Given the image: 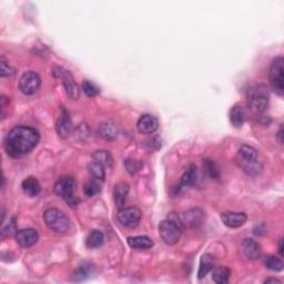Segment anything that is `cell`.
Masks as SVG:
<instances>
[{
	"instance_id": "39",
	"label": "cell",
	"mask_w": 284,
	"mask_h": 284,
	"mask_svg": "<svg viewBox=\"0 0 284 284\" xmlns=\"http://www.w3.org/2000/svg\"><path fill=\"white\" fill-rule=\"evenodd\" d=\"M264 283H281V281L277 280V279H267V280H264Z\"/></svg>"
},
{
	"instance_id": "2",
	"label": "cell",
	"mask_w": 284,
	"mask_h": 284,
	"mask_svg": "<svg viewBox=\"0 0 284 284\" xmlns=\"http://www.w3.org/2000/svg\"><path fill=\"white\" fill-rule=\"evenodd\" d=\"M269 101V89L263 83L251 86L246 91V104L255 117H263L268 110Z\"/></svg>"
},
{
	"instance_id": "5",
	"label": "cell",
	"mask_w": 284,
	"mask_h": 284,
	"mask_svg": "<svg viewBox=\"0 0 284 284\" xmlns=\"http://www.w3.org/2000/svg\"><path fill=\"white\" fill-rule=\"evenodd\" d=\"M284 59L282 57H277L273 59L269 71V81L271 89L276 92L278 96L282 97L284 92Z\"/></svg>"
},
{
	"instance_id": "15",
	"label": "cell",
	"mask_w": 284,
	"mask_h": 284,
	"mask_svg": "<svg viewBox=\"0 0 284 284\" xmlns=\"http://www.w3.org/2000/svg\"><path fill=\"white\" fill-rule=\"evenodd\" d=\"M242 252L249 260H258L261 255V245L253 239H244L242 242Z\"/></svg>"
},
{
	"instance_id": "24",
	"label": "cell",
	"mask_w": 284,
	"mask_h": 284,
	"mask_svg": "<svg viewBox=\"0 0 284 284\" xmlns=\"http://www.w3.org/2000/svg\"><path fill=\"white\" fill-rule=\"evenodd\" d=\"M230 274L231 271L227 267H225V265H222V267H216L213 269L212 279L213 281L218 284H226L229 281Z\"/></svg>"
},
{
	"instance_id": "28",
	"label": "cell",
	"mask_w": 284,
	"mask_h": 284,
	"mask_svg": "<svg viewBox=\"0 0 284 284\" xmlns=\"http://www.w3.org/2000/svg\"><path fill=\"white\" fill-rule=\"evenodd\" d=\"M203 168H204V171L207 172V174L212 179H218L219 175H220L217 165L214 164L211 159L203 160Z\"/></svg>"
},
{
	"instance_id": "25",
	"label": "cell",
	"mask_w": 284,
	"mask_h": 284,
	"mask_svg": "<svg viewBox=\"0 0 284 284\" xmlns=\"http://www.w3.org/2000/svg\"><path fill=\"white\" fill-rule=\"evenodd\" d=\"M104 243V234H102L101 231L94 230L90 232V234L88 235L86 245L87 248L89 249H97Z\"/></svg>"
},
{
	"instance_id": "12",
	"label": "cell",
	"mask_w": 284,
	"mask_h": 284,
	"mask_svg": "<svg viewBox=\"0 0 284 284\" xmlns=\"http://www.w3.org/2000/svg\"><path fill=\"white\" fill-rule=\"evenodd\" d=\"M137 128L142 134H152L159 128V121L152 114H142L138 120Z\"/></svg>"
},
{
	"instance_id": "11",
	"label": "cell",
	"mask_w": 284,
	"mask_h": 284,
	"mask_svg": "<svg viewBox=\"0 0 284 284\" xmlns=\"http://www.w3.org/2000/svg\"><path fill=\"white\" fill-rule=\"evenodd\" d=\"M195 180H197V168H195L194 165H190L187 168V170L184 171L182 176H181L179 184H176L173 188V192H172L173 195H172V197L178 195L183 189L191 187V185L195 182Z\"/></svg>"
},
{
	"instance_id": "30",
	"label": "cell",
	"mask_w": 284,
	"mask_h": 284,
	"mask_svg": "<svg viewBox=\"0 0 284 284\" xmlns=\"http://www.w3.org/2000/svg\"><path fill=\"white\" fill-rule=\"evenodd\" d=\"M265 267L273 272H281L283 270V262L276 257H269L265 260Z\"/></svg>"
},
{
	"instance_id": "13",
	"label": "cell",
	"mask_w": 284,
	"mask_h": 284,
	"mask_svg": "<svg viewBox=\"0 0 284 284\" xmlns=\"http://www.w3.org/2000/svg\"><path fill=\"white\" fill-rule=\"evenodd\" d=\"M39 240V234L35 229H22L17 231L16 241L22 248H30Z\"/></svg>"
},
{
	"instance_id": "32",
	"label": "cell",
	"mask_w": 284,
	"mask_h": 284,
	"mask_svg": "<svg viewBox=\"0 0 284 284\" xmlns=\"http://www.w3.org/2000/svg\"><path fill=\"white\" fill-rule=\"evenodd\" d=\"M13 72L15 71L10 67V64L7 63V60L1 57V59H0V74H1V77L12 76Z\"/></svg>"
},
{
	"instance_id": "34",
	"label": "cell",
	"mask_w": 284,
	"mask_h": 284,
	"mask_svg": "<svg viewBox=\"0 0 284 284\" xmlns=\"http://www.w3.org/2000/svg\"><path fill=\"white\" fill-rule=\"evenodd\" d=\"M125 167H127V170L130 172L131 174H134L137 171L140 170L141 165L137 162L136 160H127L125 161Z\"/></svg>"
},
{
	"instance_id": "1",
	"label": "cell",
	"mask_w": 284,
	"mask_h": 284,
	"mask_svg": "<svg viewBox=\"0 0 284 284\" xmlns=\"http://www.w3.org/2000/svg\"><path fill=\"white\" fill-rule=\"evenodd\" d=\"M39 140V132L36 129L19 125V127L12 128L7 134L4 140V149L10 157L19 158L35 149Z\"/></svg>"
},
{
	"instance_id": "21",
	"label": "cell",
	"mask_w": 284,
	"mask_h": 284,
	"mask_svg": "<svg viewBox=\"0 0 284 284\" xmlns=\"http://www.w3.org/2000/svg\"><path fill=\"white\" fill-rule=\"evenodd\" d=\"M128 244L132 249L136 250H148L153 246V241L149 236L146 235H137V236H129Z\"/></svg>"
},
{
	"instance_id": "14",
	"label": "cell",
	"mask_w": 284,
	"mask_h": 284,
	"mask_svg": "<svg viewBox=\"0 0 284 284\" xmlns=\"http://www.w3.org/2000/svg\"><path fill=\"white\" fill-rule=\"evenodd\" d=\"M221 219L225 226L235 229V227H240L245 225L248 217L244 212H225L221 214Z\"/></svg>"
},
{
	"instance_id": "6",
	"label": "cell",
	"mask_w": 284,
	"mask_h": 284,
	"mask_svg": "<svg viewBox=\"0 0 284 284\" xmlns=\"http://www.w3.org/2000/svg\"><path fill=\"white\" fill-rule=\"evenodd\" d=\"M54 190L55 193L66 200L67 203L70 207H76L78 204V200L74 197L76 181H74V179L71 178V176H63V178H60L57 182H56Z\"/></svg>"
},
{
	"instance_id": "26",
	"label": "cell",
	"mask_w": 284,
	"mask_h": 284,
	"mask_svg": "<svg viewBox=\"0 0 284 284\" xmlns=\"http://www.w3.org/2000/svg\"><path fill=\"white\" fill-rule=\"evenodd\" d=\"M99 132L100 136L105 138L106 140H114L115 136H117V130L110 123H102L99 128Z\"/></svg>"
},
{
	"instance_id": "9",
	"label": "cell",
	"mask_w": 284,
	"mask_h": 284,
	"mask_svg": "<svg viewBox=\"0 0 284 284\" xmlns=\"http://www.w3.org/2000/svg\"><path fill=\"white\" fill-rule=\"evenodd\" d=\"M41 86V78L35 71H27L19 79V89L26 96L35 95Z\"/></svg>"
},
{
	"instance_id": "17",
	"label": "cell",
	"mask_w": 284,
	"mask_h": 284,
	"mask_svg": "<svg viewBox=\"0 0 284 284\" xmlns=\"http://www.w3.org/2000/svg\"><path fill=\"white\" fill-rule=\"evenodd\" d=\"M204 219V212L201 209H191L187 211L183 216V225H187L191 227H197L203 222Z\"/></svg>"
},
{
	"instance_id": "18",
	"label": "cell",
	"mask_w": 284,
	"mask_h": 284,
	"mask_svg": "<svg viewBox=\"0 0 284 284\" xmlns=\"http://www.w3.org/2000/svg\"><path fill=\"white\" fill-rule=\"evenodd\" d=\"M56 129H57V132L59 136L63 139H66L70 136L71 129H72V122H71L70 117H69L66 111H64V113L59 117L57 124H56Z\"/></svg>"
},
{
	"instance_id": "35",
	"label": "cell",
	"mask_w": 284,
	"mask_h": 284,
	"mask_svg": "<svg viewBox=\"0 0 284 284\" xmlns=\"http://www.w3.org/2000/svg\"><path fill=\"white\" fill-rule=\"evenodd\" d=\"M146 146L148 147L149 150H158L161 147L160 140L158 137H152L150 139L146 140Z\"/></svg>"
},
{
	"instance_id": "8",
	"label": "cell",
	"mask_w": 284,
	"mask_h": 284,
	"mask_svg": "<svg viewBox=\"0 0 284 284\" xmlns=\"http://www.w3.org/2000/svg\"><path fill=\"white\" fill-rule=\"evenodd\" d=\"M53 74L56 78L61 80L68 97L71 98V99H77L79 97V87L76 81L73 80L72 74L67 69L61 67H56L53 70Z\"/></svg>"
},
{
	"instance_id": "10",
	"label": "cell",
	"mask_w": 284,
	"mask_h": 284,
	"mask_svg": "<svg viewBox=\"0 0 284 284\" xmlns=\"http://www.w3.org/2000/svg\"><path fill=\"white\" fill-rule=\"evenodd\" d=\"M118 221L125 227L133 229L137 227L141 220V211L136 207L120 209L118 212Z\"/></svg>"
},
{
	"instance_id": "37",
	"label": "cell",
	"mask_w": 284,
	"mask_h": 284,
	"mask_svg": "<svg viewBox=\"0 0 284 284\" xmlns=\"http://www.w3.org/2000/svg\"><path fill=\"white\" fill-rule=\"evenodd\" d=\"M278 140L280 143H283V124L280 125V128H279V131H278Z\"/></svg>"
},
{
	"instance_id": "7",
	"label": "cell",
	"mask_w": 284,
	"mask_h": 284,
	"mask_svg": "<svg viewBox=\"0 0 284 284\" xmlns=\"http://www.w3.org/2000/svg\"><path fill=\"white\" fill-rule=\"evenodd\" d=\"M183 227L176 225L170 219L162 220L159 225V234L162 241L168 245H174L179 242L181 234H182Z\"/></svg>"
},
{
	"instance_id": "33",
	"label": "cell",
	"mask_w": 284,
	"mask_h": 284,
	"mask_svg": "<svg viewBox=\"0 0 284 284\" xmlns=\"http://www.w3.org/2000/svg\"><path fill=\"white\" fill-rule=\"evenodd\" d=\"M13 233H17L16 222H15V219H11V221L9 222L8 225L2 229V231H1V237H2V239H4V237H6V236L12 235Z\"/></svg>"
},
{
	"instance_id": "22",
	"label": "cell",
	"mask_w": 284,
	"mask_h": 284,
	"mask_svg": "<svg viewBox=\"0 0 284 284\" xmlns=\"http://www.w3.org/2000/svg\"><path fill=\"white\" fill-rule=\"evenodd\" d=\"M216 268V259L211 254H203L201 261H200V268L198 272V278L202 279L207 274Z\"/></svg>"
},
{
	"instance_id": "23",
	"label": "cell",
	"mask_w": 284,
	"mask_h": 284,
	"mask_svg": "<svg viewBox=\"0 0 284 284\" xmlns=\"http://www.w3.org/2000/svg\"><path fill=\"white\" fill-rule=\"evenodd\" d=\"M92 160L98 165H101L102 167L109 168L114 164V158L111 153L106 150H97L94 155H92Z\"/></svg>"
},
{
	"instance_id": "4",
	"label": "cell",
	"mask_w": 284,
	"mask_h": 284,
	"mask_svg": "<svg viewBox=\"0 0 284 284\" xmlns=\"http://www.w3.org/2000/svg\"><path fill=\"white\" fill-rule=\"evenodd\" d=\"M44 221L51 231L58 234H64L70 230L71 222L67 214L57 208L47 209L44 212Z\"/></svg>"
},
{
	"instance_id": "19",
	"label": "cell",
	"mask_w": 284,
	"mask_h": 284,
	"mask_svg": "<svg viewBox=\"0 0 284 284\" xmlns=\"http://www.w3.org/2000/svg\"><path fill=\"white\" fill-rule=\"evenodd\" d=\"M21 188L25 194H27L28 197L30 198L37 197L41 191V185L39 183V181L34 178V176H29V178H27L22 181Z\"/></svg>"
},
{
	"instance_id": "31",
	"label": "cell",
	"mask_w": 284,
	"mask_h": 284,
	"mask_svg": "<svg viewBox=\"0 0 284 284\" xmlns=\"http://www.w3.org/2000/svg\"><path fill=\"white\" fill-rule=\"evenodd\" d=\"M100 190H101L100 184L95 180L86 183L85 187H83V191H85V194L87 195V197H94V195L100 192Z\"/></svg>"
},
{
	"instance_id": "38",
	"label": "cell",
	"mask_w": 284,
	"mask_h": 284,
	"mask_svg": "<svg viewBox=\"0 0 284 284\" xmlns=\"http://www.w3.org/2000/svg\"><path fill=\"white\" fill-rule=\"evenodd\" d=\"M279 253H280L281 257H283V237L279 240Z\"/></svg>"
},
{
	"instance_id": "27",
	"label": "cell",
	"mask_w": 284,
	"mask_h": 284,
	"mask_svg": "<svg viewBox=\"0 0 284 284\" xmlns=\"http://www.w3.org/2000/svg\"><path fill=\"white\" fill-rule=\"evenodd\" d=\"M88 170H89L90 174L94 176L96 180H105L106 176V172H105V167H102L101 165H98L96 162H92V164L89 165L88 167Z\"/></svg>"
},
{
	"instance_id": "29",
	"label": "cell",
	"mask_w": 284,
	"mask_h": 284,
	"mask_svg": "<svg viewBox=\"0 0 284 284\" xmlns=\"http://www.w3.org/2000/svg\"><path fill=\"white\" fill-rule=\"evenodd\" d=\"M81 88L83 92H85L86 96L90 97V98H94L97 97L98 95L100 94V89L99 87H97L94 82H91L89 80H85L82 82Z\"/></svg>"
},
{
	"instance_id": "3",
	"label": "cell",
	"mask_w": 284,
	"mask_h": 284,
	"mask_svg": "<svg viewBox=\"0 0 284 284\" xmlns=\"http://www.w3.org/2000/svg\"><path fill=\"white\" fill-rule=\"evenodd\" d=\"M236 162L242 168V170L249 175H257L262 170V166L258 159L257 150L246 144H243L237 151Z\"/></svg>"
},
{
	"instance_id": "20",
	"label": "cell",
	"mask_w": 284,
	"mask_h": 284,
	"mask_svg": "<svg viewBox=\"0 0 284 284\" xmlns=\"http://www.w3.org/2000/svg\"><path fill=\"white\" fill-rule=\"evenodd\" d=\"M230 121L234 128H241L245 121V110L244 107L237 104L232 107L230 110Z\"/></svg>"
},
{
	"instance_id": "16",
	"label": "cell",
	"mask_w": 284,
	"mask_h": 284,
	"mask_svg": "<svg viewBox=\"0 0 284 284\" xmlns=\"http://www.w3.org/2000/svg\"><path fill=\"white\" fill-rule=\"evenodd\" d=\"M129 184L127 182H119L114 185V203L117 208L122 209L124 208L125 201H127V197L129 193Z\"/></svg>"
},
{
	"instance_id": "36",
	"label": "cell",
	"mask_w": 284,
	"mask_h": 284,
	"mask_svg": "<svg viewBox=\"0 0 284 284\" xmlns=\"http://www.w3.org/2000/svg\"><path fill=\"white\" fill-rule=\"evenodd\" d=\"M90 274V265H81L79 267L76 272V277L79 278V280H82V279L87 278Z\"/></svg>"
}]
</instances>
